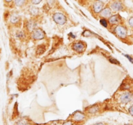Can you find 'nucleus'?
Returning a JSON list of instances; mask_svg holds the SVG:
<instances>
[{"instance_id": "nucleus-28", "label": "nucleus", "mask_w": 133, "mask_h": 125, "mask_svg": "<svg viewBox=\"0 0 133 125\" xmlns=\"http://www.w3.org/2000/svg\"></svg>"}, {"instance_id": "nucleus-3", "label": "nucleus", "mask_w": 133, "mask_h": 125, "mask_svg": "<svg viewBox=\"0 0 133 125\" xmlns=\"http://www.w3.org/2000/svg\"><path fill=\"white\" fill-rule=\"evenodd\" d=\"M115 31L117 35V36H120V38H125L127 35V30L123 26H117L115 29Z\"/></svg>"}, {"instance_id": "nucleus-4", "label": "nucleus", "mask_w": 133, "mask_h": 125, "mask_svg": "<svg viewBox=\"0 0 133 125\" xmlns=\"http://www.w3.org/2000/svg\"><path fill=\"white\" fill-rule=\"evenodd\" d=\"M33 36L34 39H37V40H40V39H42L44 38L45 35L44 31H42V29H35L33 32Z\"/></svg>"}, {"instance_id": "nucleus-8", "label": "nucleus", "mask_w": 133, "mask_h": 125, "mask_svg": "<svg viewBox=\"0 0 133 125\" xmlns=\"http://www.w3.org/2000/svg\"><path fill=\"white\" fill-rule=\"evenodd\" d=\"M73 49H75V51L78 52H82L84 50V46L82 42H76L75 44H73Z\"/></svg>"}, {"instance_id": "nucleus-15", "label": "nucleus", "mask_w": 133, "mask_h": 125, "mask_svg": "<svg viewBox=\"0 0 133 125\" xmlns=\"http://www.w3.org/2000/svg\"><path fill=\"white\" fill-rule=\"evenodd\" d=\"M100 23L101 24L102 26H104V27H107V22L106 21L105 19H101V20H100Z\"/></svg>"}, {"instance_id": "nucleus-19", "label": "nucleus", "mask_w": 133, "mask_h": 125, "mask_svg": "<svg viewBox=\"0 0 133 125\" xmlns=\"http://www.w3.org/2000/svg\"><path fill=\"white\" fill-rule=\"evenodd\" d=\"M110 62H112V63H114V64H120V62L117 61V60L115 59H110Z\"/></svg>"}, {"instance_id": "nucleus-5", "label": "nucleus", "mask_w": 133, "mask_h": 125, "mask_svg": "<svg viewBox=\"0 0 133 125\" xmlns=\"http://www.w3.org/2000/svg\"><path fill=\"white\" fill-rule=\"evenodd\" d=\"M103 6H104V4L102 1H97L96 2H95L94 4V6H93L94 7V12L96 13H100L102 10V9H103Z\"/></svg>"}, {"instance_id": "nucleus-12", "label": "nucleus", "mask_w": 133, "mask_h": 125, "mask_svg": "<svg viewBox=\"0 0 133 125\" xmlns=\"http://www.w3.org/2000/svg\"><path fill=\"white\" fill-rule=\"evenodd\" d=\"M98 107L97 106H93L91 107L90 109H89V113H95L96 112H97L98 111Z\"/></svg>"}, {"instance_id": "nucleus-14", "label": "nucleus", "mask_w": 133, "mask_h": 125, "mask_svg": "<svg viewBox=\"0 0 133 125\" xmlns=\"http://www.w3.org/2000/svg\"><path fill=\"white\" fill-rule=\"evenodd\" d=\"M18 125H29V124L25 120H21L18 122Z\"/></svg>"}, {"instance_id": "nucleus-13", "label": "nucleus", "mask_w": 133, "mask_h": 125, "mask_svg": "<svg viewBox=\"0 0 133 125\" xmlns=\"http://www.w3.org/2000/svg\"><path fill=\"white\" fill-rule=\"evenodd\" d=\"M18 20H19V18L18 16L14 15L12 16V18H11V22H12V23H16Z\"/></svg>"}, {"instance_id": "nucleus-2", "label": "nucleus", "mask_w": 133, "mask_h": 125, "mask_svg": "<svg viewBox=\"0 0 133 125\" xmlns=\"http://www.w3.org/2000/svg\"><path fill=\"white\" fill-rule=\"evenodd\" d=\"M120 100H121V102L123 103V104H127V103L130 102L133 100V94L131 93H129V92L125 93L121 96Z\"/></svg>"}, {"instance_id": "nucleus-10", "label": "nucleus", "mask_w": 133, "mask_h": 125, "mask_svg": "<svg viewBox=\"0 0 133 125\" xmlns=\"http://www.w3.org/2000/svg\"><path fill=\"white\" fill-rule=\"evenodd\" d=\"M120 16L118 15H114L110 16L109 18V22L111 24H117V23H120Z\"/></svg>"}, {"instance_id": "nucleus-11", "label": "nucleus", "mask_w": 133, "mask_h": 125, "mask_svg": "<svg viewBox=\"0 0 133 125\" xmlns=\"http://www.w3.org/2000/svg\"><path fill=\"white\" fill-rule=\"evenodd\" d=\"M45 51V46L44 45H41V46H40L38 48V50H37V53L38 54H42L43 52H44Z\"/></svg>"}, {"instance_id": "nucleus-6", "label": "nucleus", "mask_w": 133, "mask_h": 125, "mask_svg": "<svg viewBox=\"0 0 133 125\" xmlns=\"http://www.w3.org/2000/svg\"><path fill=\"white\" fill-rule=\"evenodd\" d=\"M123 4L120 1H115L111 4V9L114 11H120L123 9Z\"/></svg>"}, {"instance_id": "nucleus-21", "label": "nucleus", "mask_w": 133, "mask_h": 125, "mask_svg": "<svg viewBox=\"0 0 133 125\" xmlns=\"http://www.w3.org/2000/svg\"><path fill=\"white\" fill-rule=\"evenodd\" d=\"M28 28H29L30 30H32V29H33V22H29V25H28Z\"/></svg>"}, {"instance_id": "nucleus-23", "label": "nucleus", "mask_w": 133, "mask_h": 125, "mask_svg": "<svg viewBox=\"0 0 133 125\" xmlns=\"http://www.w3.org/2000/svg\"><path fill=\"white\" fill-rule=\"evenodd\" d=\"M125 57H127L128 59L130 61V62H132V63H133V59L132 58V57H130V56H129V55H125Z\"/></svg>"}, {"instance_id": "nucleus-26", "label": "nucleus", "mask_w": 133, "mask_h": 125, "mask_svg": "<svg viewBox=\"0 0 133 125\" xmlns=\"http://www.w3.org/2000/svg\"><path fill=\"white\" fill-rule=\"evenodd\" d=\"M7 2H11L12 0H5Z\"/></svg>"}, {"instance_id": "nucleus-7", "label": "nucleus", "mask_w": 133, "mask_h": 125, "mask_svg": "<svg viewBox=\"0 0 133 125\" xmlns=\"http://www.w3.org/2000/svg\"><path fill=\"white\" fill-rule=\"evenodd\" d=\"M84 117H85V116H84V115L83 113H81L80 112H77L73 115V119L75 121H83L84 119Z\"/></svg>"}, {"instance_id": "nucleus-1", "label": "nucleus", "mask_w": 133, "mask_h": 125, "mask_svg": "<svg viewBox=\"0 0 133 125\" xmlns=\"http://www.w3.org/2000/svg\"><path fill=\"white\" fill-rule=\"evenodd\" d=\"M53 20L56 23L59 25H63L66 22V18L62 13H55L53 15Z\"/></svg>"}, {"instance_id": "nucleus-20", "label": "nucleus", "mask_w": 133, "mask_h": 125, "mask_svg": "<svg viewBox=\"0 0 133 125\" xmlns=\"http://www.w3.org/2000/svg\"><path fill=\"white\" fill-rule=\"evenodd\" d=\"M73 125V122L71 121H67V122H65L62 125Z\"/></svg>"}, {"instance_id": "nucleus-16", "label": "nucleus", "mask_w": 133, "mask_h": 125, "mask_svg": "<svg viewBox=\"0 0 133 125\" xmlns=\"http://www.w3.org/2000/svg\"><path fill=\"white\" fill-rule=\"evenodd\" d=\"M25 0H15V2H16V4L18 6H21L24 4Z\"/></svg>"}, {"instance_id": "nucleus-27", "label": "nucleus", "mask_w": 133, "mask_h": 125, "mask_svg": "<svg viewBox=\"0 0 133 125\" xmlns=\"http://www.w3.org/2000/svg\"><path fill=\"white\" fill-rule=\"evenodd\" d=\"M97 1H106V0H97Z\"/></svg>"}, {"instance_id": "nucleus-17", "label": "nucleus", "mask_w": 133, "mask_h": 125, "mask_svg": "<svg viewBox=\"0 0 133 125\" xmlns=\"http://www.w3.org/2000/svg\"><path fill=\"white\" fill-rule=\"evenodd\" d=\"M31 12L33 14H36L37 13H38V9L35 7H33L31 9Z\"/></svg>"}, {"instance_id": "nucleus-9", "label": "nucleus", "mask_w": 133, "mask_h": 125, "mask_svg": "<svg viewBox=\"0 0 133 125\" xmlns=\"http://www.w3.org/2000/svg\"><path fill=\"white\" fill-rule=\"evenodd\" d=\"M111 14L112 12L109 8H105L101 11V15L104 18H110L111 16Z\"/></svg>"}, {"instance_id": "nucleus-22", "label": "nucleus", "mask_w": 133, "mask_h": 125, "mask_svg": "<svg viewBox=\"0 0 133 125\" xmlns=\"http://www.w3.org/2000/svg\"><path fill=\"white\" fill-rule=\"evenodd\" d=\"M129 24H130V26L133 27V17H132V18H130V19H129Z\"/></svg>"}, {"instance_id": "nucleus-18", "label": "nucleus", "mask_w": 133, "mask_h": 125, "mask_svg": "<svg viewBox=\"0 0 133 125\" xmlns=\"http://www.w3.org/2000/svg\"><path fill=\"white\" fill-rule=\"evenodd\" d=\"M42 1V0H32V3L34 5H37V4H38L41 2Z\"/></svg>"}, {"instance_id": "nucleus-25", "label": "nucleus", "mask_w": 133, "mask_h": 125, "mask_svg": "<svg viewBox=\"0 0 133 125\" xmlns=\"http://www.w3.org/2000/svg\"><path fill=\"white\" fill-rule=\"evenodd\" d=\"M104 125L103 123H102V122H99V123H97L96 125Z\"/></svg>"}, {"instance_id": "nucleus-24", "label": "nucleus", "mask_w": 133, "mask_h": 125, "mask_svg": "<svg viewBox=\"0 0 133 125\" xmlns=\"http://www.w3.org/2000/svg\"><path fill=\"white\" fill-rule=\"evenodd\" d=\"M129 111L130 114L133 116V106H132L131 107H130V108H129Z\"/></svg>"}]
</instances>
